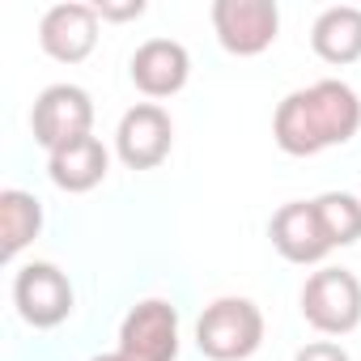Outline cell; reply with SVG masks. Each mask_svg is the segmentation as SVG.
I'll return each instance as SVG.
<instances>
[{"instance_id": "cell-1", "label": "cell", "mask_w": 361, "mask_h": 361, "mask_svg": "<svg viewBox=\"0 0 361 361\" xmlns=\"http://www.w3.org/2000/svg\"><path fill=\"white\" fill-rule=\"evenodd\" d=\"M361 132V98L344 81H314L281 98L272 115V140L289 157H314L348 145Z\"/></svg>"}, {"instance_id": "cell-2", "label": "cell", "mask_w": 361, "mask_h": 361, "mask_svg": "<svg viewBox=\"0 0 361 361\" xmlns=\"http://www.w3.org/2000/svg\"><path fill=\"white\" fill-rule=\"evenodd\" d=\"M264 344V314L251 298H217L196 323V348L209 361H247Z\"/></svg>"}, {"instance_id": "cell-3", "label": "cell", "mask_w": 361, "mask_h": 361, "mask_svg": "<svg viewBox=\"0 0 361 361\" xmlns=\"http://www.w3.org/2000/svg\"><path fill=\"white\" fill-rule=\"evenodd\" d=\"M302 319L323 336H348L361 327V281L348 268H319L302 285Z\"/></svg>"}, {"instance_id": "cell-4", "label": "cell", "mask_w": 361, "mask_h": 361, "mask_svg": "<svg viewBox=\"0 0 361 361\" xmlns=\"http://www.w3.org/2000/svg\"><path fill=\"white\" fill-rule=\"evenodd\" d=\"M90 128H94V98L81 85L60 81V85H47L35 98L30 132L47 153H56V149H64V145H73L81 136H94Z\"/></svg>"}, {"instance_id": "cell-5", "label": "cell", "mask_w": 361, "mask_h": 361, "mask_svg": "<svg viewBox=\"0 0 361 361\" xmlns=\"http://www.w3.org/2000/svg\"><path fill=\"white\" fill-rule=\"evenodd\" d=\"M123 361H174L178 357V310L161 298L136 302L119 323V348Z\"/></svg>"}, {"instance_id": "cell-6", "label": "cell", "mask_w": 361, "mask_h": 361, "mask_svg": "<svg viewBox=\"0 0 361 361\" xmlns=\"http://www.w3.org/2000/svg\"><path fill=\"white\" fill-rule=\"evenodd\" d=\"M209 18L230 56H259L281 35V9L272 0H213Z\"/></svg>"}, {"instance_id": "cell-7", "label": "cell", "mask_w": 361, "mask_h": 361, "mask_svg": "<svg viewBox=\"0 0 361 361\" xmlns=\"http://www.w3.org/2000/svg\"><path fill=\"white\" fill-rule=\"evenodd\" d=\"M13 306L39 331L60 327L73 314V285L56 264H26L13 276Z\"/></svg>"}, {"instance_id": "cell-8", "label": "cell", "mask_w": 361, "mask_h": 361, "mask_svg": "<svg viewBox=\"0 0 361 361\" xmlns=\"http://www.w3.org/2000/svg\"><path fill=\"white\" fill-rule=\"evenodd\" d=\"M174 145V123L157 102H136L132 111H123L119 128H115V153L128 170H153L170 157Z\"/></svg>"}, {"instance_id": "cell-9", "label": "cell", "mask_w": 361, "mask_h": 361, "mask_svg": "<svg viewBox=\"0 0 361 361\" xmlns=\"http://www.w3.org/2000/svg\"><path fill=\"white\" fill-rule=\"evenodd\" d=\"M128 77L145 98H174L192 77V56L174 39H149L132 51Z\"/></svg>"}, {"instance_id": "cell-10", "label": "cell", "mask_w": 361, "mask_h": 361, "mask_svg": "<svg viewBox=\"0 0 361 361\" xmlns=\"http://www.w3.org/2000/svg\"><path fill=\"white\" fill-rule=\"evenodd\" d=\"M98 22L94 5H51L39 22V47L60 64H81L98 47Z\"/></svg>"}, {"instance_id": "cell-11", "label": "cell", "mask_w": 361, "mask_h": 361, "mask_svg": "<svg viewBox=\"0 0 361 361\" xmlns=\"http://www.w3.org/2000/svg\"><path fill=\"white\" fill-rule=\"evenodd\" d=\"M268 238L281 251V259H289V264H319L331 251V243H327V234H323L319 213H314L310 200L281 204L272 213V221H268Z\"/></svg>"}, {"instance_id": "cell-12", "label": "cell", "mask_w": 361, "mask_h": 361, "mask_svg": "<svg viewBox=\"0 0 361 361\" xmlns=\"http://www.w3.org/2000/svg\"><path fill=\"white\" fill-rule=\"evenodd\" d=\"M106 166H111V153L102 149L98 136H81L56 153H47V174L51 183L68 196H81V192H94L102 178H106Z\"/></svg>"}, {"instance_id": "cell-13", "label": "cell", "mask_w": 361, "mask_h": 361, "mask_svg": "<svg viewBox=\"0 0 361 361\" xmlns=\"http://www.w3.org/2000/svg\"><path fill=\"white\" fill-rule=\"evenodd\" d=\"M310 47L323 64H357L361 60V9L336 5L323 9L310 26Z\"/></svg>"}, {"instance_id": "cell-14", "label": "cell", "mask_w": 361, "mask_h": 361, "mask_svg": "<svg viewBox=\"0 0 361 361\" xmlns=\"http://www.w3.org/2000/svg\"><path fill=\"white\" fill-rule=\"evenodd\" d=\"M43 230V204L30 192H0V255L18 259Z\"/></svg>"}, {"instance_id": "cell-15", "label": "cell", "mask_w": 361, "mask_h": 361, "mask_svg": "<svg viewBox=\"0 0 361 361\" xmlns=\"http://www.w3.org/2000/svg\"><path fill=\"white\" fill-rule=\"evenodd\" d=\"M310 204L319 213V226H323L331 251L336 247H353L361 238V200L357 196H348V192H323Z\"/></svg>"}, {"instance_id": "cell-16", "label": "cell", "mask_w": 361, "mask_h": 361, "mask_svg": "<svg viewBox=\"0 0 361 361\" xmlns=\"http://www.w3.org/2000/svg\"><path fill=\"white\" fill-rule=\"evenodd\" d=\"M293 361H348V353L336 340H310L293 353Z\"/></svg>"}, {"instance_id": "cell-17", "label": "cell", "mask_w": 361, "mask_h": 361, "mask_svg": "<svg viewBox=\"0 0 361 361\" xmlns=\"http://www.w3.org/2000/svg\"><path fill=\"white\" fill-rule=\"evenodd\" d=\"M98 18H111V22H128V18H140L145 13V0H128V5H94Z\"/></svg>"}, {"instance_id": "cell-18", "label": "cell", "mask_w": 361, "mask_h": 361, "mask_svg": "<svg viewBox=\"0 0 361 361\" xmlns=\"http://www.w3.org/2000/svg\"><path fill=\"white\" fill-rule=\"evenodd\" d=\"M90 361H123L119 353H98V357H90Z\"/></svg>"}]
</instances>
